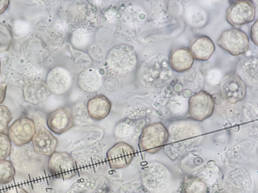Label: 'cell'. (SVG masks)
I'll return each mask as SVG.
<instances>
[{
	"label": "cell",
	"instance_id": "cell-1",
	"mask_svg": "<svg viewBox=\"0 0 258 193\" xmlns=\"http://www.w3.org/2000/svg\"><path fill=\"white\" fill-rule=\"evenodd\" d=\"M99 14L97 8L88 1H76L70 5L67 22L70 29L79 33L91 32L97 27Z\"/></svg>",
	"mask_w": 258,
	"mask_h": 193
},
{
	"label": "cell",
	"instance_id": "cell-2",
	"mask_svg": "<svg viewBox=\"0 0 258 193\" xmlns=\"http://www.w3.org/2000/svg\"><path fill=\"white\" fill-rule=\"evenodd\" d=\"M169 133L161 123H154L145 126L139 138V147L150 153L158 152L168 141Z\"/></svg>",
	"mask_w": 258,
	"mask_h": 193
},
{
	"label": "cell",
	"instance_id": "cell-3",
	"mask_svg": "<svg viewBox=\"0 0 258 193\" xmlns=\"http://www.w3.org/2000/svg\"><path fill=\"white\" fill-rule=\"evenodd\" d=\"M107 61L110 67L116 73L126 74L134 69L137 56L131 47L119 45L110 50L107 56Z\"/></svg>",
	"mask_w": 258,
	"mask_h": 193
},
{
	"label": "cell",
	"instance_id": "cell-4",
	"mask_svg": "<svg viewBox=\"0 0 258 193\" xmlns=\"http://www.w3.org/2000/svg\"><path fill=\"white\" fill-rule=\"evenodd\" d=\"M217 44L232 55L238 56L247 51L249 41L244 32L239 29L232 28L222 33L217 40Z\"/></svg>",
	"mask_w": 258,
	"mask_h": 193
},
{
	"label": "cell",
	"instance_id": "cell-5",
	"mask_svg": "<svg viewBox=\"0 0 258 193\" xmlns=\"http://www.w3.org/2000/svg\"><path fill=\"white\" fill-rule=\"evenodd\" d=\"M47 167L55 177L68 179L77 173V166L73 157L64 151H55L49 157Z\"/></svg>",
	"mask_w": 258,
	"mask_h": 193
},
{
	"label": "cell",
	"instance_id": "cell-6",
	"mask_svg": "<svg viewBox=\"0 0 258 193\" xmlns=\"http://www.w3.org/2000/svg\"><path fill=\"white\" fill-rule=\"evenodd\" d=\"M255 17V6L250 1H235L226 12L227 21L236 29L253 22Z\"/></svg>",
	"mask_w": 258,
	"mask_h": 193
},
{
	"label": "cell",
	"instance_id": "cell-7",
	"mask_svg": "<svg viewBox=\"0 0 258 193\" xmlns=\"http://www.w3.org/2000/svg\"><path fill=\"white\" fill-rule=\"evenodd\" d=\"M214 106L215 102L212 95L206 91H200L189 99V116L195 121H204L212 115Z\"/></svg>",
	"mask_w": 258,
	"mask_h": 193
},
{
	"label": "cell",
	"instance_id": "cell-8",
	"mask_svg": "<svg viewBox=\"0 0 258 193\" xmlns=\"http://www.w3.org/2000/svg\"><path fill=\"white\" fill-rule=\"evenodd\" d=\"M35 132L34 121L28 117H21L8 128L7 135L15 145L22 146L31 141Z\"/></svg>",
	"mask_w": 258,
	"mask_h": 193
},
{
	"label": "cell",
	"instance_id": "cell-9",
	"mask_svg": "<svg viewBox=\"0 0 258 193\" xmlns=\"http://www.w3.org/2000/svg\"><path fill=\"white\" fill-rule=\"evenodd\" d=\"M220 86L223 98L232 104L242 101L246 95V84L235 73H229L224 75Z\"/></svg>",
	"mask_w": 258,
	"mask_h": 193
},
{
	"label": "cell",
	"instance_id": "cell-10",
	"mask_svg": "<svg viewBox=\"0 0 258 193\" xmlns=\"http://www.w3.org/2000/svg\"><path fill=\"white\" fill-rule=\"evenodd\" d=\"M135 155L136 152L132 146L124 142H119L108 150L106 159L111 169H118L128 166Z\"/></svg>",
	"mask_w": 258,
	"mask_h": 193
},
{
	"label": "cell",
	"instance_id": "cell-11",
	"mask_svg": "<svg viewBox=\"0 0 258 193\" xmlns=\"http://www.w3.org/2000/svg\"><path fill=\"white\" fill-rule=\"evenodd\" d=\"M45 83L51 93L61 95L65 93L70 88L72 76L66 68L56 66L48 72Z\"/></svg>",
	"mask_w": 258,
	"mask_h": 193
},
{
	"label": "cell",
	"instance_id": "cell-12",
	"mask_svg": "<svg viewBox=\"0 0 258 193\" xmlns=\"http://www.w3.org/2000/svg\"><path fill=\"white\" fill-rule=\"evenodd\" d=\"M108 180L101 175H91L78 179L66 193H103Z\"/></svg>",
	"mask_w": 258,
	"mask_h": 193
},
{
	"label": "cell",
	"instance_id": "cell-13",
	"mask_svg": "<svg viewBox=\"0 0 258 193\" xmlns=\"http://www.w3.org/2000/svg\"><path fill=\"white\" fill-rule=\"evenodd\" d=\"M31 141L35 153L49 157L55 152L58 144L57 139L44 127L35 132Z\"/></svg>",
	"mask_w": 258,
	"mask_h": 193
},
{
	"label": "cell",
	"instance_id": "cell-14",
	"mask_svg": "<svg viewBox=\"0 0 258 193\" xmlns=\"http://www.w3.org/2000/svg\"><path fill=\"white\" fill-rule=\"evenodd\" d=\"M48 129L59 135L65 133L75 126L72 115L63 108H58L49 113L46 119Z\"/></svg>",
	"mask_w": 258,
	"mask_h": 193
},
{
	"label": "cell",
	"instance_id": "cell-15",
	"mask_svg": "<svg viewBox=\"0 0 258 193\" xmlns=\"http://www.w3.org/2000/svg\"><path fill=\"white\" fill-rule=\"evenodd\" d=\"M51 93L46 83L42 81H31L23 87V94L25 102L34 105H38L47 99Z\"/></svg>",
	"mask_w": 258,
	"mask_h": 193
},
{
	"label": "cell",
	"instance_id": "cell-16",
	"mask_svg": "<svg viewBox=\"0 0 258 193\" xmlns=\"http://www.w3.org/2000/svg\"><path fill=\"white\" fill-rule=\"evenodd\" d=\"M86 109L91 119L101 121L105 119L110 113L111 103L105 95L99 94L88 100Z\"/></svg>",
	"mask_w": 258,
	"mask_h": 193
},
{
	"label": "cell",
	"instance_id": "cell-17",
	"mask_svg": "<svg viewBox=\"0 0 258 193\" xmlns=\"http://www.w3.org/2000/svg\"><path fill=\"white\" fill-rule=\"evenodd\" d=\"M189 50L194 59L199 61H206L214 52L215 46L209 37L201 36L191 43Z\"/></svg>",
	"mask_w": 258,
	"mask_h": 193
},
{
	"label": "cell",
	"instance_id": "cell-18",
	"mask_svg": "<svg viewBox=\"0 0 258 193\" xmlns=\"http://www.w3.org/2000/svg\"><path fill=\"white\" fill-rule=\"evenodd\" d=\"M194 61L189 50L185 47L174 49L169 57L171 67L177 72H183L190 68Z\"/></svg>",
	"mask_w": 258,
	"mask_h": 193
},
{
	"label": "cell",
	"instance_id": "cell-19",
	"mask_svg": "<svg viewBox=\"0 0 258 193\" xmlns=\"http://www.w3.org/2000/svg\"><path fill=\"white\" fill-rule=\"evenodd\" d=\"M78 84L84 91L93 93L100 88L101 76L95 69H88L80 73L78 77Z\"/></svg>",
	"mask_w": 258,
	"mask_h": 193
},
{
	"label": "cell",
	"instance_id": "cell-20",
	"mask_svg": "<svg viewBox=\"0 0 258 193\" xmlns=\"http://www.w3.org/2000/svg\"><path fill=\"white\" fill-rule=\"evenodd\" d=\"M15 173V168L12 162L6 159L0 160V184L11 182Z\"/></svg>",
	"mask_w": 258,
	"mask_h": 193
},
{
	"label": "cell",
	"instance_id": "cell-21",
	"mask_svg": "<svg viewBox=\"0 0 258 193\" xmlns=\"http://www.w3.org/2000/svg\"><path fill=\"white\" fill-rule=\"evenodd\" d=\"M13 37L10 28L6 25L0 23V53L9 50Z\"/></svg>",
	"mask_w": 258,
	"mask_h": 193
},
{
	"label": "cell",
	"instance_id": "cell-22",
	"mask_svg": "<svg viewBox=\"0 0 258 193\" xmlns=\"http://www.w3.org/2000/svg\"><path fill=\"white\" fill-rule=\"evenodd\" d=\"M118 193H149L144 185L139 180H134L122 184Z\"/></svg>",
	"mask_w": 258,
	"mask_h": 193
},
{
	"label": "cell",
	"instance_id": "cell-23",
	"mask_svg": "<svg viewBox=\"0 0 258 193\" xmlns=\"http://www.w3.org/2000/svg\"><path fill=\"white\" fill-rule=\"evenodd\" d=\"M12 142L7 134L0 133V160L6 159L11 153Z\"/></svg>",
	"mask_w": 258,
	"mask_h": 193
},
{
	"label": "cell",
	"instance_id": "cell-24",
	"mask_svg": "<svg viewBox=\"0 0 258 193\" xmlns=\"http://www.w3.org/2000/svg\"><path fill=\"white\" fill-rule=\"evenodd\" d=\"M12 119V114L8 108L0 105V133H4L8 130Z\"/></svg>",
	"mask_w": 258,
	"mask_h": 193
},
{
	"label": "cell",
	"instance_id": "cell-25",
	"mask_svg": "<svg viewBox=\"0 0 258 193\" xmlns=\"http://www.w3.org/2000/svg\"><path fill=\"white\" fill-rule=\"evenodd\" d=\"M250 38L252 41L256 45H257V21L252 26L250 32Z\"/></svg>",
	"mask_w": 258,
	"mask_h": 193
},
{
	"label": "cell",
	"instance_id": "cell-26",
	"mask_svg": "<svg viewBox=\"0 0 258 193\" xmlns=\"http://www.w3.org/2000/svg\"><path fill=\"white\" fill-rule=\"evenodd\" d=\"M5 193H29L23 187L19 186H14L8 188Z\"/></svg>",
	"mask_w": 258,
	"mask_h": 193
},
{
	"label": "cell",
	"instance_id": "cell-27",
	"mask_svg": "<svg viewBox=\"0 0 258 193\" xmlns=\"http://www.w3.org/2000/svg\"><path fill=\"white\" fill-rule=\"evenodd\" d=\"M6 89V84L0 83V105L3 103L5 99Z\"/></svg>",
	"mask_w": 258,
	"mask_h": 193
},
{
	"label": "cell",
	"instance_id": "cell-28",
	"mask_svg": "<svg viewBox=\"0 0 258 193\" xmlns=\"http://www.w3.org/2000/svg\"><path fill=\"white\" fill-rule=\"evenodd\" d=\"M10 4L8 0H0V15L4 13L7 9Z\"/></svg>",
	"mask_w": 258,
	"mask_h": 193
},
{
	"label": "cell",
	"instance_id": "cell-29",
	"mask_svg": "<svg viewBox=\"0 0 258 193\" xmlns=\"http://www.w3.org/2000/svg\"><path fill=\"white\" fill-rule=\"evenodd\" d=\"M1 62H0V74H1Z\"/></svg>",
	"mask_w": 258,
	"mask_h": 193
}]
</instances>
